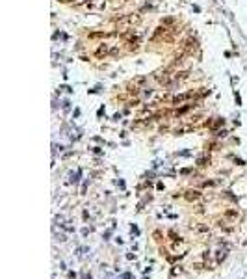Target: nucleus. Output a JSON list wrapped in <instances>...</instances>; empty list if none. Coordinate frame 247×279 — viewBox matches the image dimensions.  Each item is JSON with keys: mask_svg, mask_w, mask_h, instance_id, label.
<instances>
[{"mask_svg": "<svg viewBox=\"0 0 247 279\" xmlns=\"http://www.w3.org/2000/svg\"><path fill=\"white\" fill-rule=\"evenodd\" d=\"M188 78V71H178V73L175 74V82H182Z\"/></svg>", "mask_w": 247, "mask_h": 279, "instance_id": "6", "label": "nucleus"}, {"mask_svg": "<svg viewBox=\"0 0 247 279\" xmlns=\"http://www.w3.org/2000/svg\"><path fill=\"white\" fill-rule=\"evenodd\" d=\"M61 2H73V0H61Z\"/></svg>", "mask_w": 247, "mask_h": 279, "instance_id": "11", "label": "nucleus"}, {"mask_svg": "<svg viewBox=\"0 0 247 279\" xmlns=\"http://www.w3.org/2000/svg\"><path fill=\"white\" fill-rule=\"evenodd\" d=\"M175 74L176 73H173V69H171V67H166V69L158 71V73L154 74V78H156V82H158V84L169 88V86H175L176 84V82H175Z\"/></svg>", "mask_w": 247, "mask_h": 279, "instance_id": "1", "label": "nucleus"}, {"mask_svg": "<svg viewBox=\"0 0 247 279\" xmlns=\"http://www.w3.org/2000/svg\"><path fill=\"white\" fill-rule=\"evenodd\" d=\"M145 80H147V78H145V76H138V78H134V86H139V84H145Z\"/></svg>", "mask_w": 247, "mask_h": 279, "instance_id": "8", "label": "nucleus"}, {"mask_svg": "<svg viewBox=\"0 0 247 279\" xmlns=\"http://www.w3.org/2000/svg\"><path fill=\"white\" fill-rule=\"evenodd\" d=\"M106 54H110V45H106V43H102V45H100L99 49L95 50V56H97V58H104Z\"/></svg>", "mask_w": 247, "mask_h": 279, "instance_id": "5", "label": "nucleus"}, {"mask_svg": "<svg viewBox=\"0 0 247 279\" xmlns=\"http://www.w3.org/2000/svg\"><path fill=\"white\" fill-rule=\"evenodd\" d=\"M173 22H175V19H173V17H169V19H164L162 24H164V26H169V24H173Z\"/></svg>", "mask_w": 247, "mask_h": 279, "instance_id": "9", "label": "nucleus"}, {"mask_svg": "<svg viewBox=\"0 0 247 279\" xmlns=\"http://www.w3.org/2000/svg\"><path fill=\"white\" fill-rule=\"evenodd\" d=\"M193 97H195V93H193V91H188V93H180V95H175L173 99H171V103H173V104H182V103H186V101L193 99Z\"/></svg>", "mask_w": 247, "mask_h": 279, "instance_id": "4", "label": "nucleus"}, {"mask_svg": "<svg viewBox=\"0 0 247 279\" xmlns=\"http://www.w3.org/2000/svg\"><path fill=\"white\" fill-rule=\"evenodd\" d=\"M199 47H197V41H195L193 37H190V39H186V41L182 43V47H180V50H184V52L188 54V56H191V54L197 50Z\"/></svg>", "mask_w": 247, "mask_h": 279, "instance_id": "3", "label": "nucleus"}, {"mask_svg": "<svg viewBox=\"0 0 247 279\" xmlns=\"http://www.w3.org/2000/svg\"><path fill=\"white\" fill-rule=\"evenodd\" d=\"M139 15H134V13H130V15H123V17H119L117 19V26L119 28H125V26H130V24H136V22H139Z\"/></svg>", "mask_w": 247, "mask_h": 279, "instance_id": "2", "label": "nucleus"}, {"mask_svg": "<svg viewBox=\"0 0 247 279\" xmlns=\"http://www.w3.org/2000/svg\"><path fill=\"white\" fill-rule=\"evenodd\" d=\"M110 54H113V56H117V54H119V49H112V50H110Z\"/></svg>", "mask_w": 247, "mask_h": 279, "instance_id": "10", "label": "nucleus"}, {"mask_svg": "<svg viewBox=\"0 0 247 279\" xmlns=\"http://www.w3.org/2000/svg\"><path fill=\"white\" fill-rule=\"evenodd\" d=\"M186 197L188 199H190V201H191V199H199V192H188V195H186Z\"/></svg>", "mask_w": 247, "mask_h": 279, "instance_id": "7", "label": "nucleus"}]
</instances>
